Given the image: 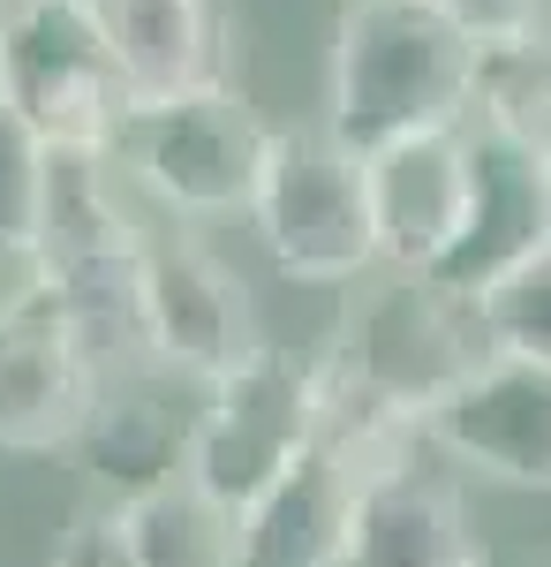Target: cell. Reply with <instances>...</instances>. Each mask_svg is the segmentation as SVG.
Listing matches in <instances>:
<instances>
[{"label":"cell","mask_w":551,"mask_h":567,"mask_svg":"<svg viewBox=\"0 0 551 567\" xmlns=\"http://www.w3.org/2000/svg\"><path fill=\"white\" fill-rule=\"evenodd\" d=\"M424 439H347L325 432L288 477L235 523V567H340L355 537L363 484L416 454Z\"/></svg>","instance_id":"9"},{"label":"cell","mask_w":551,"mask_h":567,"mask_svg":"<svg viewBox=\"0 0 551 567\" xmlns=\"http://www.w3.org/2000/svg\"><path fill=\"white\" fill-rule=\"evenodd\" d=\"M438 8H446V23L468 45H507V39H537L544 31L551 0H438Z\"/></svg>","instance_id":"21"},{"label":"cell","mask_w":551,"mask_h":567,"mask_svg":"<svg viewBox=\"0 0 551 567\" xmlns=\"http://www.w3.org/2000/svg\"><path fill=\"white\" fill-rule=\"evenodd\" d=\"M340 567H491V545L476 537L454 477L416 470V454H401L393 470L363 484L355 537H347Z\"/></svg>","instance_id":"14"},{"label":"cell","mask_w":551,"mask_h":567,"mask_svg":"<svg viewBox=\"0 0 551 567\" xmlns=\"http://www.w3.org/2000/svg\"><path fill=\"white\" fill-rule=\"evenodd\" d=\"M537 567H551V553H544V560H537Z\"/></svg>","instance_id":"22"},{"label":"cell","mask_w":551,"mask_h":567,"mask_svg":"<svg viewBox=\"0 0 551 567\" xmlns=\"http://www.w3.org/2000/svg\"><path fill=\"white\" fill-rule=\"evenodd\" d=\"M128 537H136V567H235V515L212 507L197 484L128 499Z\"/></svg>","instance_id":"17"},{"label":"cell","mask_w":551,"mask_h":567,"mask_svg":"<svg viewBox=\"0 0 551 567\" xmlns=\"http://www.w3.org/2000/svg\"><path fill=\"white\" fill-rule=\"evenodd\" d=\"M106 45L122 61L128 99H174V91L235 84V16L227 0H98Z\"/></svg>","instance_id":"15"},{"label":"cell","mask_w":551,"mask_h":567,"mask_svg":"<svg viewBox=\"0 0 551 567\" xmlns=\"http://www.w3.org/2000/svg\"><path fill=\"white\" fill-rule=\"evenodd\" d=\"M45 567H136L128 507H114V499H98V507H84V515L69 523V537L53 545V560H45Z\"/></svg>","instance_id":"20"},{"label":"cell","mask_w":551,"mask_h":567,"mask_svg":"<svg viewBox=\"0 0 551 567\" xmlns=\"http://www.w3.org/2000/svg\"><path fill=\"white\" fill-rule=\"evenodd\" d=\"M537 250H551V167L468 130V219L430 280L476 303L499 272L529 265Z\"/></svg>","instance_id":"12"},{"label":"cell","mask_w":551,"mask_h":567,"mask_svg":"<svg viewBox=\"0 0 551 567\" xmlns=\"http://www.w3.org/2000/svg\"><path fill=\"white\" fill-rule=\"evenodd\" d=\"M385 272H438L468 219V130H430L363 152Z\"/></svg>","instance_id":"11"},{"label":"cell","mask_w":551,"mask_h":567,"mask_svg":"<svg viewBox=\"0 0 551 567\" xmlns=\"http://www.w3.org/2000/svg\"><path fill=\"white\" fill-rule=\"evenodd\" d=\"M468 91H476V45L446 23L438 0H347L340 8L325 130L347 152L468 130Z\"/></svg>","instance_id":"2"},{"label":"cell","mask_w":551,"mask_h":567,"mask_svg":"<svg viewBox=\"0 0 551 567\" xmlns=\"http://www.w3.org/2000/svg\"><path fill=\"white\" fill-rule=\"evenodd\" d=\"M318 439H325V386H318V363L264 341L250 363H235L227 379L205 386L181 484H197L212 507H227V515L242 523Z\"/></svg>","instance_id":"4"},{"label":"cell","mask_w":551,"mask_h":567,"mask_svg":"<svg viewBox=\"0 0 551 567\" xmlns=\"http://www.w3.org/2000/svg\"><path fill=\"white\" fill-rule=\"evenodd\" d=\"M98 355L69 303L31 280L0 303V454H61L98 409Z\"/></svg>","instance_id":"8"},{"label":"cell","mask_w":551,"mask_h":567,"mask_svg":"<svg viewBox=\"0 0 551 567\" xmlns=\"http://www.w3.org/2000/svg\"><path fill=\"white\" fill-rule=\"evenodd\" d=\"M325 386V432L424 439V416L491 363L484 318L468 296L438 288L430 272H385L333 326V349L310 355Z\"/></svg>","instance_id":"1"},{"label":"cell","mask_w":551,"mask_h":567,"mask_svg":"<svg viewBox=\"0 0 551 567\" xmlns=\"http://www.w3.org/2000/svg\"><path fill=\"white\" fill-rule=\"evenodd\" d=\"M136 318H144V349L159 371L212 386L235 363H250L264 349L257 333V303L242 288V272L205 250L197 235H152L144 265H136Z\"/></svg>","instance_id":"7"},{"label":"cell","mask_w":551,"mask_h":567,"mask_svg":"<svg viewBox=\"0 0 551 567\" xmlns=\"http://www.w3.org/2000/svg\"><path fill=\"white\" fill-rule=\"evenodd\" d=\"M468 130L499 136L513 152L551 167V31L507 45H476V91H468Z\"/></svg>","instance_id":"16"},{"label":"cell","mask_w":551,"mask_h":567,"mask_svg":"<svg viewBox=\"0 0 551 567\" xmlns=\"http://www.w3.org/2000/svg\"><path fill=\"white\" fill-rule=\"evenodd\" d=\"M257 243L288 280L310 288H347L378 265V227H371V182L363 152H347L333 130H280L272 159L257 182Z\"/></svg>","instance_id":"6"},{"label":"cell","mask_w":551,"mask_h":567,"mask_svg":"<svg viewBox=\"0 0 551 567\" xmlns=\"http://www.w3.org/2000/svg\"><path fill=\"white\" fill-rule=\"evenodd\" d=\"M45 182H53V144L15 106H0V258H31L39 250Z\"/></svg>","instance_id":"19"},{"label":"cell","mask_w":551,"mask_h":567,"mask_svg":"<svg viewBox=\"0 0 551 567\" xmlns=\"http://www.w3.org/2000/svg\"><path fill=\"white\" fill-rule=\"evenodd\" d=\"M272 136L280 130L250 106L242 84H205V91H174V99L128 106L106 159L122 167V182L152 189L167 213L227 219L257 205Z\"/></svg>","instance_id":"3"},{"label":"cell","mask_w":551,"mask_h":567,"mask_svg":"<svg viewBox=\"0 0 551 567\" xmlns=\"http://www.w3.org/2000/svg\"><path fill=\"white\" fill-rule=\"evenodd\" d=\"M189 386V379H174L159 363H136V371H114L106 386H98V409H91L84 424V462H91V484L128 507V499H152V492H167L181 484L189 470V439H197V409L205 401H174V393Z\"/></svg>","instance_id":"13"},{"label":"cell","mask_w":551,"mask_h":567,"mask_svg":"<svg viewBox=\"0 0 551 567\" xmlns=\"http://www.w3.org/2000/svg\"><path fill=\"white\" fill-rule=\"evenodd\" d=\"M0 106L53 152H106L136 106L91 0H0Z\"/></svg>","instance_id":"5"},{"label":"cell","mask_w":551,"mask_h":567,"mask_svg":"<svg viewBox=\"0 0 551 567\" xmlns=\"http://www.w3.org/2000/svg\"><path fill=\"white\" fill-rule=\"evenodd\" d=\"M476 318H484L491 355H513V363L551 371V250H537V258L513 265V272H499L476 296Z\"/></svg>","instance_id":"18"},{"label":"cell","mask_w":551,"mask_h":567,"mask_svg":"<svg viewBox=\"0 0 551 567\" xmlns=\"http://www.w3.org/2000/svg\"><path fill=\"white\" fill-rule=\"evenodd\" d=\"M424 446L513 492H551V371L491 355L424 416Z\"/></svg>","instance_id":"10"}]
</instances>
